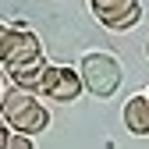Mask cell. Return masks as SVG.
<instances>
[{
  "mask_svg": "<svg viewBox=\"0 0 149 149\" xmlns=\"http://www.w3.org/2000/svg\"><path fill=\"white\" fill-rule=\"evenodd\" d=\"M7 32H11V25H4V22H0V64H4V46H7Z\"/></svg>",
  "mask_w": 149,
  "mask_h": 149,
  "instance_id": "cell-10",
  "label": "cell"
},
{
  "mask_svg": "<svg viewBox=\"0 0 149 149\" xmlns=\"http://www.w3.org/2000/svg\"><path fill=\"white\" fill-rule=\"evenodd\" d=\"M0 128H7V124H4V117H0Z\"/></svg>",
  "mask_w": 149,
  "mask_h": 149,
  "instance_id": "cell-13",
  "label": "cell"
},
{
  "mask_svg": "<svg viewBox=\"0 0 149 149\" xmlns=\"http://www.w3.org/2000/svg\"><path fill=\"white\" fill-rule=\"evenodd\" d=\"M4 149H36V146H32V139H29V135H22V132H11Z\"/></svg>",
  "mask_w": 149,
  "mask_h": 149,
  "instance_id": "cell-9",
  "label": "cell"
},
{
  "mask_svg": "<svg viewBox=\"0 0 149 149\" xmlns=\"http://www.w3.org/2000/svg\"><path fill=\"white\" fill-rule=\"evenodd\" d=\"M124 128L132 135H149V100H146V92L132 96L124 103Z\"/></svg>",
  "mask_w": 149,
  "mask_h": 149,
  "instance_id": "cell-6",
  "label": "cell"
},
{
  "mask_svg": "<svg viewBox=\"0 0 149 149\" xmlns=\"http://www.w3.org/2000/svg\"><path fill=\"white\" fill-rule=\"evenodd\" d=\"M46 128H50V110L43 107V103H36L32 110H29V114L22 117V121H18L14 128H11V132H22V135H39V132H46Z\"/></svg>",
  "mask_w": 149,
  "mask_h": 149,
  "instance_id": "cell-8",
  "label": "cell"
},
{
  "mask_svg": "<svg viewBox=\"0 0 149 149\" xmlns=\"http://www.w3.org/2000/svg\"><path fill=\"white\" fill-rule=\"evenodd\" d=\"M7 135H11V128H0V149L7 146Z\"/></svg>",
  "mask_w": 149,
  "mask_h": 149,
  "instance_id": "cell-11",
  "label": "cell"
},
{
  "mask_svg": "<svg viewBox=\"0 0 149 149\" xmlns=\"http://www.w3.org/2000/svg\"><path fill=\"white\" fill-rule=\"evenodd\" d=\"M43 61V43L39 36L25 25H11L7 32V46H4V68H25V64H36Z\"/></svg>",
  "mask_w": 149,
  "mask_h": 149,
  "instance_id": "cell-4",
  "label": "cell"
},
{
  "mask_svg": "<svg viewBox=\"0 0 149 149\" xmlns=\"http://www.w3.org/2000/svg\"><path fill=\"white\" fill-rule=\"evenodd\" d=\"M36 96H39V92H32V89H18V85H11V89L4 92V96H0V117H4V124H7V128H14V124L22 121V117L29 114V110H32L36 103H39Z\"/></svg>",
  "mask_w": 149,
  "mask_h": 149,
  "instance_id": "cell-5",
  "label": "cell"
},
{
  "mask_svg": "<svg viewBox=\"0 0 149 149\" xmlns=\"http://www.w3.org/2000/svg\"><path fill=\"white\" fill-rule=\"evenodd\" d=\"M146 53H149V39H146Z\"/></svg>",
  "mask_w": 149,
  "mask_h": 149,
  "instance_id": "cell-14",
  "label": "cell"
},
{
  "mask_svg": "<svg viewBox=\"0 0 149 149\" xmlns=\"http://www.w3.org/2000/svg\"><path fill=\"white\" fill-rule=\"evenodd\" d=\"M146 100H149V89H146Z\"/></svg>",
  "mask_w": 149,
  "mask_h": 149,
  "instance_id": "cell-15",
  "label": "cell"
},
{
  "mask_svg": "<svg viewBox=\"0 0 149 149\" xmlns=\"http://www.w3.org/2000/svg\"><path fill=\"white\" fill-rule=\"evenodd\" d=\"M43 74H46V61H36V64H25V68H11V82H14L18 89H32V92H39Z\"/></svg>",
  "mask_w": 149,
  "mask_h": 149,
  "instance_id": "cell-7",
  "label": "cell"
},
{
  "mask_svg": "<svg viewBox=\"0 0 149 149\" xmlns=\"http://www.w3.org/2000/svg\"><path fill=\"white\" fill-rule=\"evenodd\" d=\"M89 11L100 25L114 29V32H128L142 22V4L139 0H89Z\"/></svg>",
  "mask_w": 149,
  "mask_h": 149,
  "instance_id": "cell-2",
  "label": "cell"
},
{
  "mask_svg": "<svg viewBox=\"0 0 149 149\" xmlns=\"http://www.w3.org/2000/svg\"><path fill=\"white\" fill-rule=\"evenodd\" d=\"M4 92H7V89H4V68H0V96H4Z\"/></svg>",
  "mask_w": 149,
  "mask_h": 149,
  "instance_id": "cell-12",
  "label": "cell"
},
{
  "mask_svg": "<svg viewBox=\"0 0 149 149\" xmlns=\"http://www.w3.org/2000/svg\"><path fill=\"white\" fill-rule=\"evenodd\" d=\"M78 74H82V85L89 96H114V92L121 89V78H124V68L121 61L114 57V53H107V50H89L85 57L78 61Z\"/></svg>",
  "mask_w": 149,
  "mask_h": 149,
  "instance_id": "cell-1",
  "label": "cell"
},
{
  "mask_svg": "<svg viewBox=\"0 0 149 149\" xmlns=\"http://www.w3.org/2000/svg\"><path fill=\"white\" fill-rule=\"evenodd\" d=\"M82 74L78 68H68V64H46L43 74V85H39V96H50L53 103H74L82 96Z\"/></svg>",
  "mask_w": 149,
  "mask_h": 149,
  "instance_id": "cell-3",
  "label": "cell"
}]
</instances>
